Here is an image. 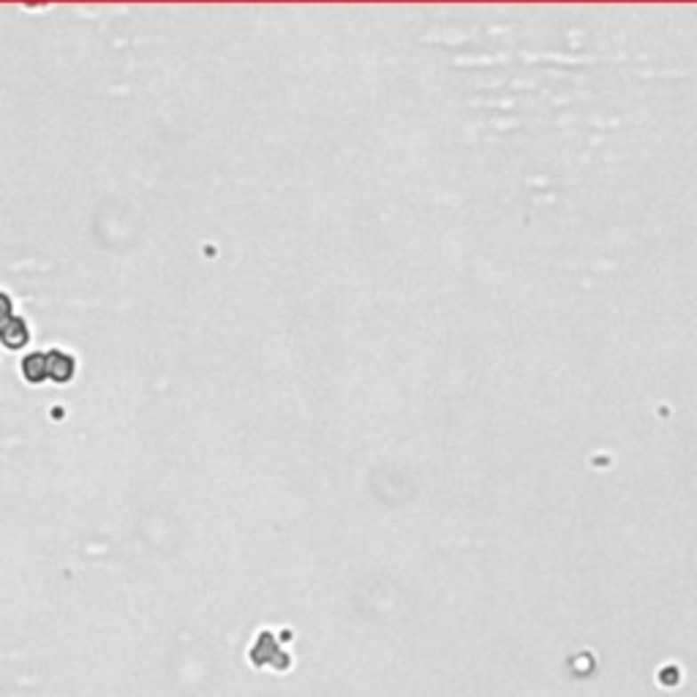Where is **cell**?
Masks as SVG:
<instances>
[{
	"label": "cell",
	"instance_id": "1",
	"mask_svg": "<svg viewBox=\"0 0 697 697\" xmlns=\"http://www.w3.org/2000/svg\"><path fill=\"white\" fill-rule=\"evenodd\" d=\"M47 355V379H55V381H68L74 376V357L66 355L63 348H50Z\"/></svg>",
	"mask_w": 697,
	"mask_h": 697
},
{
	"label": "cell",
	"instance_id": "2",
	"mask_svg": "<svg viewBox=\"0 0 697 697\" xmlns=\"http://www.w3.org/2000/svg\"><path fill=\"white\" fill-rule=\"evenodd\" d=\"M0 340H4L6 348H25L28 340H30V330H28V322L20 319V316H12L9 324L0 330Z\"/></svg>",
	"mask_w": 697,
	"mask_h": 697
},
{
	"label": "cell",
	"instance_id": "3",
	"mask_svg": "<svg viewBox=\"0 0 697 697\" xmlns=\"http://www.w3.org/2000/svg\"><path fill=\"white\" fill-rule=\"evenodd\" d=\"M22 376L30 381V384H41L47 379V355L44 352H33L22 360Z\"/></svg>",
	"mask_w": 697,
	"mask_h": 697
},
{
	"label": "cell",
	"instance_id": "4",
	"mask_svg": "<svg viewBox=\"0 0 697 697\" xmlns=\"http://www.w3.org/2000/svg\"><path fill=\"white\" fill-rule=\"evenodd\" d=\"M12 316H14V314H12V300H9V294L0 292V330L9 324Z\"/></svg>",
	"mask_w": 697,
	"mask_h": 697
}]
</instances>
